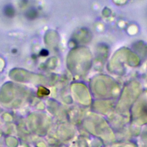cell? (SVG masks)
<instances>
[{
    "instance_id": "obj_3",
    "label": "cell",
    "mask_w": 147,
    "mask_h": 147,
    "mask_svg": "<svg viewBox=\"0 0 147 147\" xmlns=\"http://www.w3.org/2000/svg\"><path fill=\"white\" fill-rule=\"evenodd\" d=\"M48 54H49V52H48V50H47V49H43L41 50V51H40V55L42 56H47Z\"/></svg>"
},
{
    "instance_id": "obj_2",
    "label": "cell",
    "mask_w": 147,
    "mask_h": 147,
    "mask_svg": "<svg viewBox=\"0 0 147 147\" xmlns=\"http://www.w3.org/2000/svg\"><path fill=\"white\" fill-rule=\"evenodd\" d=\"M25 16L26 18L30 20L36 19L38 16V11L34 7H30L25 12Z\"/></svg>"
},
{
    "instance_id": "obj_1",
    "label": "cell",
    "mask_w": 147,
    "mask_h": 147,
    "mask_svg": "<svg viewBox=\"0 0 147 147\" xmlns=\"http://www.w3.org/2000/svg\"><path fill=\"white\" fill-rule=\"evenodd\" d=\"M3 14L7 18H12L15 14L14 7L10 3L6 4L4 6L2 10Z\"/></svg>"
}]
</instances>
